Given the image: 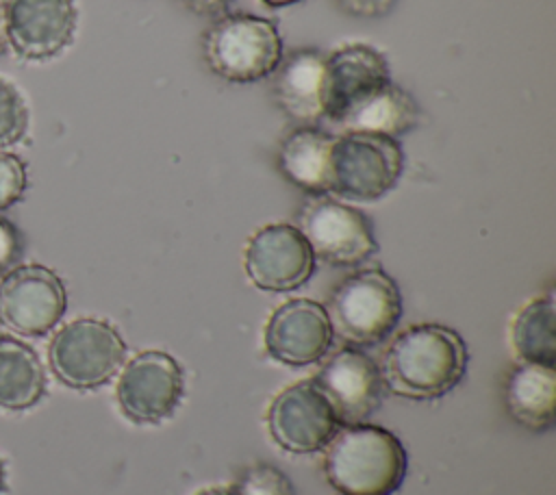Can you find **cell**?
I'll use <instances>...</instances> for the list:
<instances>
[{
	"mask_svg": "<svg viewBox=\"0 0 556 495\" xmlns=\"http://www.w3.org/2000/svg\"><path fill=\"white\" fill-rule=\"evenodd\" d=\"M467 367V347L458 332L439 323H419L400 332L382 363V382L408 399H434L452 391Z\"/></svg>",
	"mask_w": 556,
	"mask_h": 495,
	"instance_id": "obj_1",
	"label": "cell"
},
{
	"mask_svg": "<svg viewBox=\"0 0 556 495\" xmlns=\"http://www.w3.org/2000/svg\"><path fill=\"white\" fill-rule=\"evenodd\" d=\"M4 486H7V471H4V462L0 458V493L4 491Z\"/></svg>",
	"mask_w": 556,
	"mask_h": 495,
	"instance_id": "obj_31",
	"label": "cell"
},
{
	"mask_svg": "<svg viewBox=\"0 0 556 495\" xmlns=\"http://www.w3.org/2000/svg\"><path fill=\"white\" fill-rule=\"evenodd\" d=\"M332 334L352 347H369L387 339L402 317V295L382 269H361L343 278L324 306Z\"/></svg>",
	"mask_w": 556,
	"mask_h": 495,
	"instance_id": "obj_3",
	"label": "cell"
},
{
	"mask_svg": "<svg viewBox=\"0 0 556 495\" xmlns=\"http://www.w3.org/2000/svg\"><path fill=\"white\" fill-rule=\"evenodd\" d=\"M508 412L528 430H547L554 423L556 373L549 365L521 363L517 365L504 386Z\"/></svg>",
	"mask_w": 556,
	"mask_h": 495,
	"instance_id": "obj_18",
	"label": "cell"
},
{
	"mask_svg": "<svg viewBox=\"0 0 556 495\" xmlns=\"http://www.w3.org/2000/svg\"><path fill=\"white\" fill-rule=\"evenodd\" d=\"M48 378L41 358L24 341L0 334V408L20 412L46 395Z\"/></svg>",
	"mask_w": 556,
	"mask_h": 495,
	"instance_id": "obj_20",
	"label": "cell"
},
{
	"mask_svg": "<svg viewBox=\"0 0 556 495\" xmlns=\"http://www.w3.org/2000/svg\"><path fill=\"white\" fill-rule=\"evenodd\" d=\"M208 67L230 82H256L282 61V39L271 20L250 13L217 17L202 37Z\"/></svg>",
	"mask_w": 556,
	"mask_h": 495,
	"instance_id": "obj_4",
	"label": "cell"
},
{
	"mask_svg": "<svg viewBox=\"0 0 556 495\" xmlns=\"http://www.w3.org/2000/svg\"><path fill=\"white\" fill-rule=\"evenodd\" d=\"M510 347L521 363L554 367L556 360V306L554 295L530 300L510 323Z\"/></svg>",
	"mask_w": 556,
	"mask_h": 495,
	"instance_id": "obj_21",
	"label": "cell"
},
{
	"mask_svg": "<svg viewBox=\"0 0 556 495\" xmlns=\"http://www.w3.org/2000/svg\"><path fill=\"white\" fill-rule=\"evenodd\" d=\"M248 278L263 291H291L315 271V254L291 224H269L256 230L245 245Z\"/></svg>",
	"mask_w": 556,
	"mask_h": 495,
	"instance_id": "obj_12",
	"label": "cell"
},
{
	"mask_svg": "<svg viewBox=\"0 0 556 495\" xmlns=\"http://www.w3.org/2000/svg\"><path fill=\"white\" fill-rule=\"evenodd\" d=\"M261 2H265L267 7H289V4H295L300 0H261Z\"/></svg>",
	"mask_w": 556,
	"mask_h": 495,
	"instance_id": "obj_30",
	"label": "cell"
},
{
	"mask_svg": "<svg viewBox=\"0 0 556 495\" xmlns=\"http://www.w3.org/2000/svg\"><path fill=\"white\" fill-rule=\"evenodd\" d=\"M269 436L291 454H311L332 439L339 430L334 412L311 380L282 389L269 404Z\"/></svg>",
	"mask_w": 556,
	"mask_h": 495,
	"instance_id": "obj_11",
	"label": "cell"
},
{
	"mask_svg": "<svg viewBox=\"0 0 556 495\" xmlns=\"http://www.w3.org/2000/svg\"><path fill=\"white\" fill-rule=\"evenodd\" d=\"M195 495H235V491H232V486H213V488H204Z\"/></svg>",
	"mask_w": 556,
	"mask_h": 495,
	"instance_id": "obj_29",
	"label": "cell"
},
{
	"mask_svg": "<svg viewBox=\"0 0 556 495\" xmlns=\"http://www.w3.org/2000/svg\"><path fill=\"white\" fill-rule=\"evenodd\" d=\"M24 254V237L20 228L4 215H0V276L20 265Z\"/></svg>",
	"mask_w": 556,
	"mask_h": 495,
	"instance_id": "obj_25",
	"label": "cell"
},
{
	"mask_svg": "<svg viewBox=\"0 0 556 495\" xmlns=\"http://www.w3.org/2000/svg\"><path fill=\"white\" fill-rule=\"evenodd\" d=\"M235 495H295L291 480L274 465H252L232 484Z\"/></svg>",
	"mask_w": 556,
	"mask_h": 495,
	"instance_id": "obj_23",
	"label": "cell"
},
{
	"mask_svg": "<svg viewBox=\"0 0 556 495\" xmlns=\"http://www.w3.org/2000/svg\"><path fill=\"white\" fill-rule=\"evenodd\" d=\"M28 130V104L13 82L0 76V150L22 141Z\"/></svg>",
	"mask_w": 556,
	"mask_h": 495,
	"instance_id": "obj_22",
	"label": "cell"
},
{
	"mask_svg": "<svg viewBox=\"0 0 556 495\" xmlns=\"http://www.w3.org/2000/svg\"><path fill=\"white\" fill-rule=\"evenodd\" d=\"M402 169V145L393 137L343 132L332 139L330 191L354 200H378L395 187Z\"/></svg>",
	"mask_w": 556,
	"mask_h": 495,
	"instance_id": "obj_6",
	"label": "cell"
},
{
	"mask_svg": "<svg viewBox=\"0 0 556 495\" xmlns=\"http://www.w3.org/2000/svg\"><path fill=\"white\" fill-rule=\"evenodd\" d=\"M330 404L339 426L365 423L382 402V373L378 365L356 347L332 354L311 380Z\"/></svg>",
	"mask_w": 556,
	"mask_h": 495,
	"instance_id": "obj_10",
	"label": "cell"
},
{
	"mask_svg": "<svg viewBox=\"0 0 556 495\" xmlns=\"http://www.w3.org/2000/svg\"><path fill=\"white\" fill-rule=\"evenodd\" d=\"M387 82H391V72L382 52L365 43L337 48L330 56H324V117L337 124L348 111Z\"/></svg>",
	"mask_w": 556,
	"mask_h": 495,
	"instance_id": "obj_14",
	"label": "cell"
},
{
	"mask_svg": "<svg viewBox=\"0 0 556 495\" xmlns=\"http://www.w3.org/2000/svg\"><path fill=\"white\" fill-rule=\"evenodd\" d=\"M180 365L165 352L146 350L132 356L115 386L119 410L135 423H159L174 415L182 399Z\"/></svg>",
	"mask_w": 556,
	"mask_h": 495,
	"instance_id": "obj_8",
	"label": "cell"
},
{
	"mask_svg": "<svg viewBox=\"0 0 556 495\" xmlns=\"http://www.w3.org/2000/svg\"><path fill=\"white\" fill-rule=\"evenodd\" d=\"M265 350L285 365H308L326 356L332 328L319 302L298 297L280 304L265 326Z\"/></svg>",
	"mask_w": 556,
	"mask_h": 495,
	"instance_id": "obj_15",
	"label": "cell"
},
{
	"mask_svg": "<svg viewBox=\"0 0 556 495\" xmlns=\"http://www.w3.org/2000/svg\"><path fill=\"white\" fill-rule=\"evenodd\" d=\"M76 22L74 0H7L9 46L26 61L61 54L74 39Z\"/></svg>",
	"mask_w": 556,
	"mask_h": 495,
	"instance_id": "obj_13",
	"label": "cell"
},
{
	"mask_svg": "<svg viewBox=\"0 0 556 495\" xmlns=\"http://www.w3.org/2000/svg\"><path fill=\"white\" fill-rule=\"evenodd\" d=\"M300 232L317 258L339 267L361 265L378 250L371 221L330 198L311 200L302 208Z\"/></svg>",
	"mask_w": 556,
	"mask_h": 495,
	"instance_id": "obj_9",
	"label": "cell"
},
{
	"mask_svg": "<svg viewBox=\"0 0 556 495\" xmlns=\"http://www.w3.org/2000/svg\"><path fill=\"white\" fill-rule=\"evenodd\" d=\"M324 56L317 50H295L278 63L274 72V98L278 106L295 122H317L321 109Z\"/></svg>",
	"mask_w": 556,
	"mask_h": 495,
	"instance_id": "obj_16",
	"label": "cell"
},
{
	"mask_svg": "<svg viewBox=\"0 0 556 495\" xmlns=\"http://www.w3.org/2000/svg\"><path fill=\"white\" fill-rule=\"evenodd\" d=\"M332 139L334 137L311 126L291 130L278 148V167L282 176L306 193L330 191Z\"/></svg>",
	"mask_w": 556,
	"mask_h": 495,
	"instance_id": "obj_17",
	"label": "cell"
},
{
	"mask_svg": "<svg viewBox=\"0 0 556 495\" xmlns=\"http://www.w3.org/2000/svg\"><path fill=\"white\" fill-rule=\"evenodd\" d=\"M337 4L348 13V15H354V17H382L387 15L395 0H337Z\"/></svg>",
	"mask_w": 556,
	"mask_h": 495,
	"instance_id": "obj_26",
	"label": "cell"
},
{
	"mask_svg": "<svg viewBox=\"0 0 556 495\" xmlns=\"http://www.w3.org/2000/svg\"><path fill=\"white\" fill-rule=\"evenodd\" d=\"M337 124L345 132H374L395 139L419 124V106L406 89L387 82L348 111Z\"/></svg>",
	"mask_w": 556,
	"mask_h": 495,
	"instance_id": "obj_19",
	"label": "cell"
},
{
	"mask_svg": "<svg viewBox=\"0 0 556 495\" xmlns=\"http://www.w3.org/2000/svg\"><path fill=\"white\" fill-rule=\"evenodd\" d=\"M63 280L43 265H15L0 278V326L17 337H43L63 317Z\"/></svg>",
	"mask_w": 556,
	"mask_h": 495,
	"instance_id": "obj_7",
	"label": "cell"
},
{
	"mask_svg": "<svg viewBox=\"0 0 556 495\" xmlns=\"http://www.w3.org/2000/svg\"><path fill=\"white\" fill-rule=\"evenodd\" d=\"M324 473L341 495H391L404 482L406 452L380 426H343L326 443Z\"/></svg>",
	"mask_w": 556,
	"mask_h": 495,
	"instance_id": "obj_2",
	"label": "cell"
},
{
	"mask_svg": "<svg viewBox=\"0 0 556 495\" xmlns=\"http://www.w3.org/2000/svg\"><path fill=\"white\" fill-rule=\"evenodd\" d=\"M9 46V30H7V0H0V54Z\"/></svg>",
	"mask_w": 556,
	"mask_h": 495,
	"instance_id": "obj_28",
	"label": "cell"
},
{
	"mask_svg": "<svg viewBox=\"0 0 556 495\" xmlns=\"http://www.w3.org/2000/svg\"><path fill=\"white\" fill-rule=\"evenodd\" d=\"M28 185L26 165L20 156L0 150V211L13 206L24 198Z\"/></svg>",
	"mask_w": 556,
	"mask_h": 495,
	"instance_id": "obj_24",
	"label": "cell"
},
{
	"mask_svg": "<svg viewBox=\"0 0 556 495\" xmlns=\"http://www.w3.org/2000/svg\"><path fill=\"white\" fill-rule=\"evenodd\" d=\"M126 358V343L104 319L80 317L61 326L48 345V363L59 382L89 391L106 384Z\"/></svg>",
	"mask_w": 556,
	"mask_h": 495,
	"instance_id": "obj_5",
	"label": "cell"
},
{
	"mask_svg": "<svg viewBox=\"0 0 556 495\" xmlns=\"http://www.w3.org/2000/svg\"><path fill=\"white\" fill-rule=\"evenodd\" d=\"M189 11L198 13V15H204V17H213V15H222L228 4L232 0H180Z\"/></svg>",
	"mask_w": 556,
	"mask_h": 495,
	"instance_id": "obj_27",
	"label": "cell"
}]
</instances>
